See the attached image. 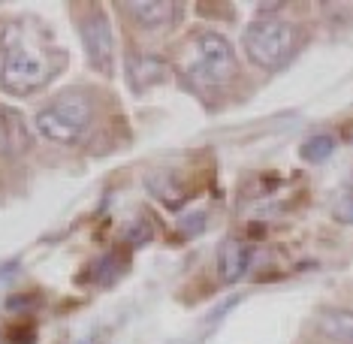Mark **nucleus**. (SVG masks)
Here are the masks:
<instances>
[{"instance_id":"obj_1","label":"nucleus","mask_w":353,"mask_h":344,"mask_svg":"<svg viewBox=\"0 0 353 344\" xmlns=\"http://www.w3.org/2000/svg\"><path fill=\"white\" fill-rule=\"evenodd\" d=\"M63 63V52L39 49L21 39L19 28H12V39L3 43V61H0V88L15 97H30L43 91L58 76Z\"/></svg>"},{"instance_id":"obj_2","label":"nucleus","mask_w":353,"mask_h":344,"mask_svg":"<svg viewBox=\"0 0 353 344\" xmlns=\"http://www.w3.org/2000/svg\"><path fill=\"white\" fill-rule=\"evenodd\" d=\"M94 121V100L82 88L63 91L34 115V127L54 145H76Z\"/></svg>"},{"instance_id":"obj_3","label":"nucleus","mask_w":353,"mask_h":344,"mask_svg":"<svg viewBox=\"0 0 353 344\" xmlns=\"http://www.w3.org/2000/svg\"><path fill=\"white\" fill-rule=\"evenodd\" d=\"M242 49L256 67L275 70L296 49V28L281 19H256L245 28Z\"/></svg>"},{"instance_id":"obj_4","label":"nucleus","mask_w":353,"mask_h":344,"mask_svg":"<svg viewBox=\"0 0 353 344\" xmlns=\"http://www.w3.org/2000/svg\"><path fill=\"white\" fill-rule=\"evenodd\" d=\"M239 73V61L232 52V43L218 30H203L196 37V63L190 70L194 82H203L205 88H221Z\"/></svg>"},{"instance_id":"obj_5","label":"nucleus","mask_w":353,"mask_h":344,"mask_svg":"<svg viewBox=\"0 0 353 344\" xmlns=\"http://www.w3.org/2000/svg\"><path fill=\"white\" fill-rule=\"evenodd\" d=\"M79 37L85 45V58L100 76L115 73V37H112L109 15L103 6H91L79 19Z\"/></svg>"},{"instance_id":"obj_6","label":"nucleus","mask_w":353,"mask_h":344,"mask_svg":"<svg viewBox=\"0 0 353 344\" xmlns=\"http://www.w3.org/2000/svg\"><path fill=\"white\" fill-rule=\"evenodd\" d=\"M121 10L130 15V21L142 30H163L172 28L175 19H179V3L172 0H130Z\"/></svg>"},{"instance_id":"obj_7","label":"nucleus","mask_w":353,"mask_h":344,"mask_svg":"<svg viewBox=\"0 0 353 344\" xmlns=\"http://www.w3.org/2000/svg\"><path fill=\"white\" fill-rule=\"evenodd\" d=\"M248 266H251V247H248V242L227 236L218 245V278L223 284H236L245 278Z\"/></svg>"},{"instance_id":"obj_8","label":"nucleus","mask_w":353,"mask_h":344,"mask_svg":"<svg viewBox=\"0 0 353 344\" xmlns=\"http://www.w3.org/2000/svg\"><path fill=\"white\" fill-rule=\"evenodd\" d=\"M30 145V130L28 121L21 118V112H15L10 106L0 103V148L10 154H21Z\"/></svg>"},{"instance_id":"obj_9","label":"nucleus","mask_w":353,"mask_h":344,"mask_svg":"<svg viewBox=\"0 0 353 344\" xmlns=\"http://www.w3.org/2000/svg\"><path fill=\"white\" fill-rule=\"evenodd\" d=\"M127 73H130L133 91H145V88L157 85L160 79L166 76V67L157 58H148V54H139V58L133 54V58L127 61Z\"/></svg>"},{"instance_id":"obj_10","label":"nucleus","mask_w":353,"mask_h":344,"mask_svg":"<svg viewBox=\"0 0 353 344\" xmlns=\"http://www.w3.org/2000/svg\"><path fill=\"white\" fill-rule=\"evenodd\" d=\"M145 188L154 194L163 205H170V209H179V205L184 203V188L175 181V175L172 172H166V170H157V172H151L148 179H145Z\"/></svg>"},{"instance_id":"obj_11","label":"nucleus","mask_w":353,"mask_h":344,"mask_svg":"<svg viewBox=\"0 0 353 344\" xmlns=\"http://www.w3.org/2000/svg\"><path fill=\"white\" fill-rule=\"evenodd\" d=\"M317 330L320 335H326V338H335V341H353V311H326V314H320L317 320Z\"/></svg>"},{"instance_id":"obj_12","label":"nucleus","mask_w":353,"mask_h":344,"mask_svg":"<svg viewBox=\"0 0 353 344\" xmlns=\"http://www.w3.org/2000/svg\"><path fill=\"white\" fill-rule=\"evenodd\" d=\"M332 151H335V139H332V136L317 133V136H311V139H305L302 157L308 160V163H323V160L332 154Z\"/></svg>"},{"instance_id":"obj_13","label":"nucleus","mask_w":353,"mask_h":344,"mask_svg":"<svg viewBox=\"0 0 353 344\" xmlns=\"http://www.w3.org/2000/svg\"><path fill=\"white\" fill-rule=\"evenodd\" d=\"M335 218L344 223H353V196H344L339 205H335Z\"/></svg>"},{"instance_id":"obj_14","label":"nucleus","mask_w":353,"mask_h":344,"mask_svg":"<svg viewBox=\"0 0 353 344\" xmlns=\"http://www.w3.org/2000/svg\"><path fill=\"white\" fill-rule=\"evenodd\" d=\"M82 344H100V338H97V335H94V338H85Z\"/></svg>"}]
</instances>
